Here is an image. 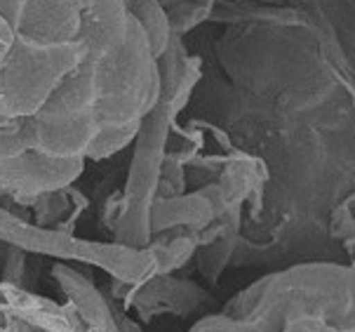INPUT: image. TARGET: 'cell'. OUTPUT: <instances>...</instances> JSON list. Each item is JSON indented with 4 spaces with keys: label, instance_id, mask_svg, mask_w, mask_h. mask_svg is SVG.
Returning a JSON list of instances; mask_svg holds the SVG:
<instances>
[]
</instances>
